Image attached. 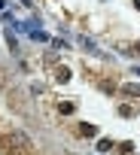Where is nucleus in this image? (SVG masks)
Wrapping results in <instances>:
<instances>
[{
	"label": "nucleus",
	"mask_w": 140,
	"mask_h": 155,
	"mask_svg": "<svg viewBox=\"0 0 140 155\" xmlns=\"http://www.w3.org/2000/svg\"><path fill=\"white\" fill-rule=\"evenodd\" d=\"M15 28H22V31H25L31 40H37V43H49V34H46L37 21H25V25H15Z\"/></svg>",
	"instance_id": "obj_1"
},
{
	"label": "nucleus",
	"mask_w": 140,
	"mask_h": 155,
	"mask_svg": "<svg viewBox=\"0 0 140 155\" xmlns=\"http://www.w3.org/2000/svg\"><path fill=\"white\" fill-rule=\"evenodd\" d=\"M95 131H98L95 125H79V134H82V137H95Z\"/></svg>",
	"instance_id": "obj_2"
},
{
	"label": "nucleus",
	"mask_w": 140,
	"mask_h": 155,
	"mask_svg": "<svg viewBox=\"0 0 140 155\" xmlns=\"http://www.w3.org/2000/svg\"><path fill=\"white\" fill-rule=\"evenodd\" d=\"M22 3H25V6H31V0H22Z\"/></svg>",
	"instance_id": "obj_3"
},
{
	"label": "nucleus",
	"mask_w": 140,
	"mask_h": 155,
	"mask_svg": "<svg viewBox=\"0 0 140 155\" xmlns=\"http://www.w3.org/2000/svg\"><path fill=\"white\" fill-rule=\"evenodd\" d=\"M134 73H137V76H140V67H134Z\"/></svg>",
	"instance_id": "obj_4"
},
{
	"label": "nucleus",
	"mask_w": 140,
	"mask_h": 155,
	"mask_svg": "<svg viewBox=\"0 0 140 155\" xmlns=\"http://www.w3.org/2000/svg\"><path fill=\"white\" fill-rule=\"evenodd\" d=\"M137 52H140V46H137Z\"/></svg>",
	"instance_id": "obj_5"
}]
</instances>
